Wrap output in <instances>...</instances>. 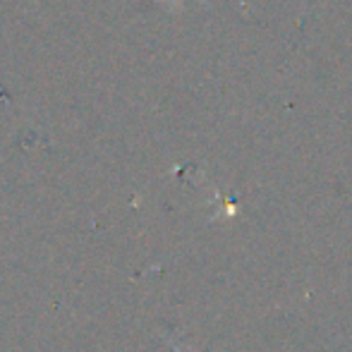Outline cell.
Listing matches in <instances>:
<instances>
[{
	"mask_svg": "<svg viewBox=\"0 0 352 352\" xmlns=\"http://www.w3.org/2000/svg\"><path fill=\"white\" fill-rule=\"evenodd\" d=\"M175 352H180V350H175Z\"/></svg>",
	"mask_w": 352,
	"mask_h": 352,
	"instance_id": "7a4b0ae2",
	"label": "cell"
},
{
	"mask_svg": "<svg viewBox=\"0 0 352 352\" xmlns=\"http://www.w3.org/2000/svg\"><path fill=\"white\" fill-rule=\"evenodd\" d=\"M173 3H180V0H173ZM201 3H206V0H201Z\"/></svg>",
	"mask_w": 352,
	"mask_h": 352,
	"instance_id": "6da1fadb",
	"label": "cell"
}]
</instances>
